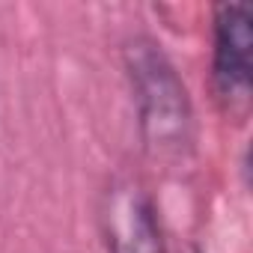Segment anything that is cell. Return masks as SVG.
Segmentation results:
<instances>
[{"label": "cell", "mask_w": 253, "mask_h": 253, "mask_svg": "<svg viewBox=\"0 0 253 253\" xmlns=\"http://www.w3.org/2000/svg\"><path fill=\"white\" fill-rule=\"evenodd\" d=\"M122 60L137 104L143 149L158 164H185L194 152V107L176 66L146 36L125 45Z\"/></svg>", "instance_id": "6da1fadb"}, {"label": "cell", "mask_w": 253, "mask_h": 253, "mask_svg": "<svg viewBox=\"0 0 253 253\" xmlns=\"http://www.w3.org/2000/svg\"><path fill=\"white\" fill-rule=\"evenodd\" d=\"M211 92L229 119H247L253 101V15L247 3H217L211 12Z\"/></svg>", "instance_id": "7a4b0ae2"}, {"label": "cell", "mask_w": 253, "mask_h": 253, "mask_svg": "<svg viewBox=\"0 0 253 253\" xmlns=\"http://www.w3.org/2000/svg\"><path fill=\"white\" fill-rule=\"evenodd\" d=\"M107 253H167L155 200L131 179L113 182L101 203Z\"/></svg>", "instance_id": "3957f363"}]
</instances>
